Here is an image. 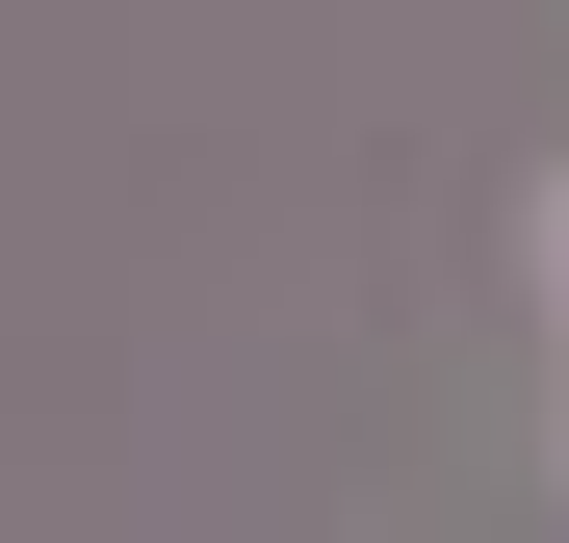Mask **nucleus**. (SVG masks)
Instances as JSON below:
<instances>
[{
  "instance_id": "f257e3e1",
  "label": "nucleus",
  "mask_w": 569,
  "mask_h": 543,
  "mask_svg": "<svg viewBox=\"0 0 569 543\" xmlns=\"http://www.w3.org/2000/svg\"><path fill=\"white\" fill-rule=\"evenodd\" d=\"M543 259H569V208H543Z\"/></svg>"
}]
</instances>
